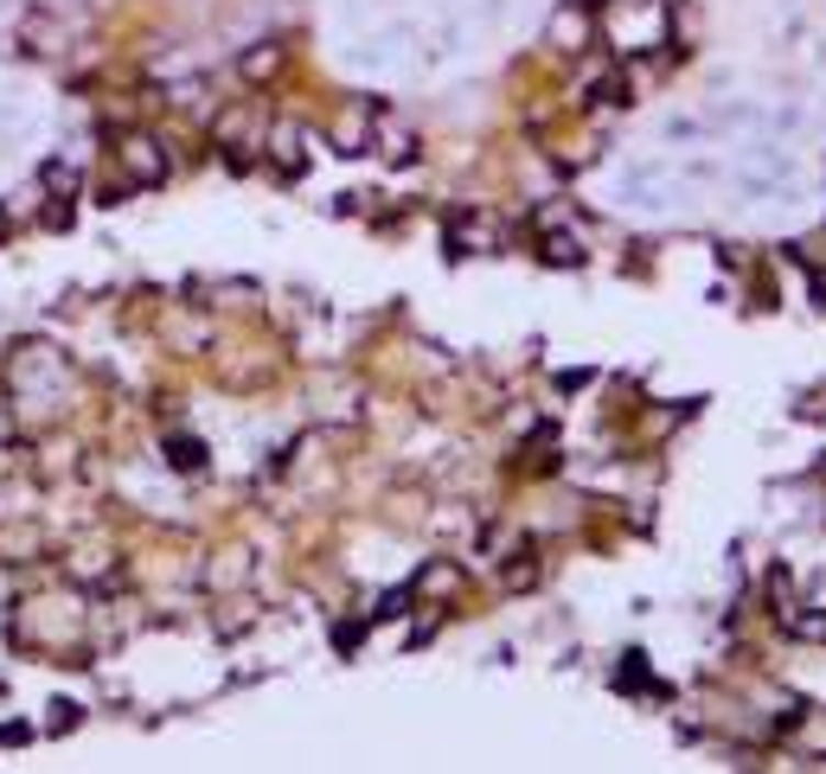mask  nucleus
<instances>
[{"label": "nucleus", "mask_w": 826, "mask_h": 774, "mask_svg": "<svg viewBox=\"0 0 826 774\" xmlns=\"http://www.w3.org/2000/svg\"><path fill=\"white\" fill-rule=\"evenodd\" d=\"M551 38H558L563 52H583V38H590V20H583V13H558V20H551Z\"/></svg>", "instance_id": "2"}, {"label": "nucleus", "mask_w": 826, "mask_h": 774, "mask_svg": "<svg viewBox=\"0 0 826 774\" xmlns=\"http://www.w3.org/2000/svg\"><path fill=\"white\" fill-rule=\"evenodd\" d=\"M276 65H282V45H264V52H250V58H244V77H269Z\"/></svg>", "instance_id": "3"}, {"label": "nucleus", "mask_w": 826, "mask_h": 774, "mask_svg": "<svg viewBox=\"0 0 826 774\" xmlns=\"http://www.w3.org/2000/svg\"><path fill=\"white\" fill-rule=\"evenodd\" d=\"M129 173H135V180H160V173H167L160 148H154V142H129Z\"/></svg>", "instance_id": "1"}]
</instances>
